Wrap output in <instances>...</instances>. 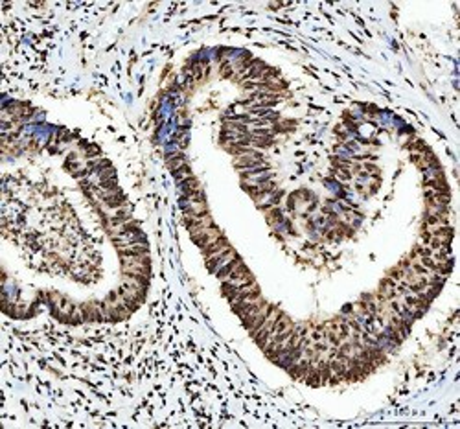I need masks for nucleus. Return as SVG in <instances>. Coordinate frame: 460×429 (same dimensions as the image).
Wrapping results in <instances>:
<instances>
[{
	"label": "nucleus",
	"instance_id": "f257e3e1",
	"mask_svg": "<svg viewBox=\"0 0 460 429\" xmlns=\"http://www.w3.org/2000/svg\"><path fill=\"white\" fill-rule=\"evenodd\" d=\"M122 271L126 274H134L142 278H149V254L126 256L122 262Z\"/></svg>",
	"mask_w": 460,
	"mask_h": 429
},
{
	"label": "nucleus",
	"instance_id": "f03ea898",
	"mask_svg": "<svg viewBox=\"0 0 460 429\" xmlns=\"http://www.w3.org/2000/svg\"><path fill=\"white\" fill-rule=\"evenodd\" d=\"M280 315H282V313H280L276 308H271L269 315L265 317L263 324H262V326H260L256 331H252V337L256 339V341H258L262 346H263V343L267 341V337H269V333H271V330H272V326H274V323L278 321Z\"/></svg>",
	"mask_w": 460,
	"mask_h": 429
},
{
	"label": "nucleus",
	"instance_id": "7ed1b4c3",
	"mask_svg": "<svg viewBox=\"0 0 460 429\" xmlns=\"http://www.w3.org/2000/svg\"><path fill=\"white\" fill-rule=\"evenodd\" d=\"M269 311H271V306L267 302H263L262 306H260L258 310H254L252 313H249V315H245L243 317V323H245V326H247V330L251 331H256L263 324V321H265V317L269 315Z\"/></svg>",
	"mask_w": 460,
	"mask_h": 429
},
{
	"label": "nucleus",
	"instance_id": "20e7f679",
	"mask_svg": "<svg viewBox=\"0 0 460 429\" xmlns=\"http://www.w3.org/2000/svg\"><path fill=\"white\" fill-rule=\"evenodd\" d=\"M234 166L239 169H254V168H262L265 166L263 157L258 151H251V153H245V155H239L234 161Z\"/></svg>",
	"mask_w": 460,
	"mask_h": 429
},
{
	"label": "nucleus",
	"instance_id": "39448f33",
	"mask_svg": "<svg viewBox=\"0 0 460 429\" xmlns=\"http://www.w3.org/2000/svg\"><path fill=\"white\" fill-rule=\"evenodd\" d=\"M190 236H192V239H194L201 249H204V247H208L210 243H214L216 239L221 238V231L216 229V227H208V229L197 231V232L190 234Z\"/></svg>",
	"mask_w": 460,
	"mask_h": 429
},
{
	"label": "nucleus",
	"instance_id": "423d86ee",
	"mask_svg": "<svg viewBox=\"0 0 460 429\" xmlns=\"http://www.w3.org/2000/svg\"><path fill=\"white\" fill-rule=\"evenodd\" d=\"M237 254L236 251L230 247L227 253H223L221 256H217V258H210V260H206V265H208V269L212 271V273H217L221 267H225L227 264H230L232 260H236Z\"/></svg>",
	"mask_w": 460,
	"mask_h": 429
},
{
	"label": "nucleus",
	"instance_id": "0eeeda50",
	"mask_svg": "<svg viewBox=\"0 0 460 429\" xmlns=\"http://www.w3.org/2000/svg\"><path fill=\"white\" fill-rule=\"evenodd\" d=\"M118 253L122 258H126V256H138V254H147V245H146V241L127 243V245L118 247Z\"/></svg>",
	"mask_w": 460,
	"mask_h": 429
},
{
	"label": "nucleus",
	"instance_id": "6e6552de",
	"mask_svg": "<svg viewBox=\"0 0 460 429\" xmlns=\"http://www.w3.org/2000/svg\"><path fill=\"white\" fill-rule=\"evenodd\" d=\"M427 204L431 206H447L449 204V194H438V192H427Z\"/></svg>",
	"mask_w": 460,
	"mask_h": 429
},
{
	"label": "nucleus",
	"instance_id": "1a4fd4ad",
	"mask_svg": "<svg viewBox=\"0 0 460 429\" xmlns=\"http://www.w3.org/2000/svg\"><path fill=\"white\" fill-rule=\"evenodd\" d=\"M227 249H230V245H229V241L221 236L219 239H216L214 243H210L208 247H204V249H201L202 251V254L208 258L210 254H214V253H219V251H227Z\"/></svg>",
	"mask_w": 460,
	"mask_h": 429
},
{
	"label": "nucleus",
	"instance_id": "9d476101",
	"mask_svg": "<svg viewBox=\"0 0 460 429\" xmlns=\"http://www.w3.org/2000/svg\"><path fill=\"white\" fill-rule=\"evenodd\" d=\"M179 186H181V194H182V196H190V194L201 192L199 181H197L196 177H192V179H188V181H184V183H181Z\"/></svg>",
	"mask_w": 460,
	"mask_h": 429
},
{
	"label": "nucleus",
	"instance_id": "9b49d317",
	"mask_svg": "<svg viewBox=\"0 0 460 429\" xmlns=\"http://www.w3.org/2000/svg\"><path fill=\"white\" fill-rule=\"evenodd\" d=\"M166 166H167V169L169 171H179L181 168H184L186 166V161H184V155H171V157H167V161H166Z\"/></svg>",
	"mask_w": 460,
	"mask_h": 429
},
{
	"label": "nucleus",
	"instance_id": "f8f14e48",
	"mask_svg": "<svg viewBox=\"0 0 460 429\" xmlns=\"http://www.w3.org/2000/svg\"><path fill=\"white\" fill-rule=\"evenodd\" d=\"M173 177H175V181L181 184V183H184V181L192 179V177H194V173H192V169H190L188 166H184V168H181L179 171H175Z\"/></svg>",
	"mask_w": 460,
	"mask_h": 429
},
{
	"label": "nucleus",
	"instance_id": "ddd939ff",
	"mask_svg": "<svg viewBox=\"0 0 460 429\" xmlns=\"http://www.w3.org/2000/svg\"><path fill=\"white\" fill-rule=\"evenodd\" d=\"M237 260H239V258H236V260H232V262H230V264H227V265H225V267H221V269H219V271H217L216 274H217V276H219V278H221V280H225V278L229 276V273H230V271L234 269V265H236V262H237Z\"/></svg>",
	"mask_w": 460,
	"mask_h": 429
},
{
	"label": "nucleus",
	"instance_id": "4468645a",
	"mask_svg": "<svg viewBox=\"0 0 460 429\" xmlns=\"http://www.w3.org/2000/svg\"><path fill=\"white\" fill-rule=\"evenodd\" d=\"M230 74H232V68H230L229 65H225V66H223V70H221V76H223V78H229Z\"/></svg>",
	"mask_w": 460,
	"mask_h": 429
},
{
	"label": "nucleus",
	"instance_id": "2eb2a0df",
	"mask_svg": "<svg viewBox=\"0 0 460 429\" xmlns=\"http://www.w3.org/2000/svg\"><path fill=\"white\" fill-rule=\"evenodd\" d=\"M201 72H202V66H201V65H197L196 68H194V74H196V78H197V79L201 78Z\"/></svg>",
	"mask_w": 460,
	"mask_h": 429
}]
</instances>
